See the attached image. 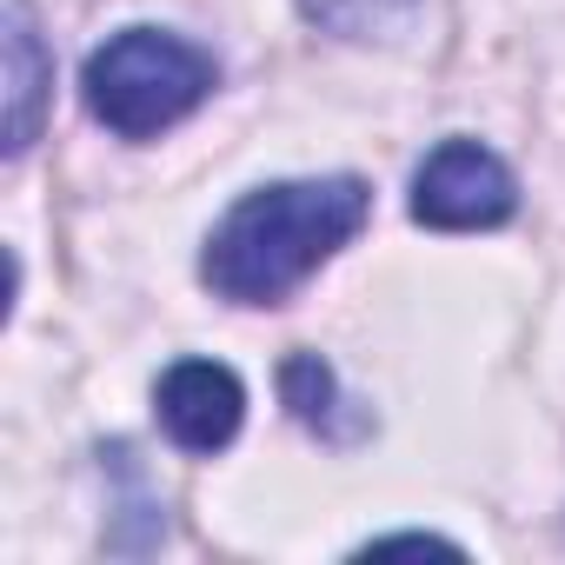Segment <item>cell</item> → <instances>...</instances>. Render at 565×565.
<instances>
[{
    "instance_id": "3",
    "label": "cell",
    "mask_w": 565,
    "mask_h": 565,
    "mask_svg": "<svg viewBox=\"0 0 565 565\" xmlns=\"http://www.w3.org/2000/svg\"><path fill=\"white\" fill-rule=\"evenodd\" d=\"M512 206H519V180L479 140H439L413 173V220L419 226L486 233V226H505Z\"/></svg>"
},
{
    "instance_id": "1",
    "label": "cell",
    "mask_w": 565,
    "mask_h": 565,
    "mask_svg": "<svg viewBox=\"0 0 565 565\" xmlns=\"http://www.w3.org/2000/svg\"><path fill=\"white\" fill-rule=\"evenodd\" d=\"M366 206H373V193L353 173L253 186L206 233L200 279L233 307H279L366 226Z\"/></svg>"
},
{
    "instance_id": "8",
    "label": "cell",
    "mask_w": 565,
    "mask_h": 565,
    "mask_svg": "<svg viewBox=\"0 0 565 565\" xmlns=\"http://www.w3.org/2000/svg\"><path fill=\"white\" fill-rule=\"evenodd\" d=\"M419 545L426 552H459L452 539H433V532H393V539H373L366 552H419Z\"/></svg>"
},
{
    "instance_id": "4",
    "label": "cell",
    "mask_w": 565,
    "mask_h": 565,
    "mask_svg": "<svg viewBox=\"0 0 565 565\" xmlns=\"http://www.w3.org/2000/svg\"><path fill=\"white\" fill-rule=\"evenodd\" d=\"M153 406L180 452H220V446H233V433L246 419V386L213 360H180L160 373Z\"/></svg>"
},
{
    "instance_id": "6",
    "label": "cell",
    "mask_w": 565,
    "mask_h": 565,
    "mask_svg": "<svg viewBox=\"0 0 565 565\" xmlns=\"http://www.w3.org/2000/svg\"><path fill=\"white\" fill-rule=\"evenodd\" d=\"M413 8L419 0H300V14L340 41H393L413 21Z\"/></svg>"
},
{
    "instance_id": "5",
    "label": "cell",
    "mask_w": 565,
    "mask_h": 565,
    "mask_svg": "<svg viewBox=\"0 0 565 565\" xmlns=\"http://www.w3.org/2000/svg\"><path fill=\"white\" fill-rule=\"evenodd\" d=\"M0 47H8V153H28L34 134H41L47 87H54V61L41 47L28 0H8V34H0Z\"/></svg>"
},
{
    "instance_id": "7",
    "label": "cell",
    "mask_w": 565,
    "mask_h": 565,
    "mask_svg": "<svg viewBox=\"0 0 565 565\" xmlns=\"http://www.w3.org/2000/svg\"><path fill=\"white\" fill-rule=\"evenodd\" d=\"M279 386H287V406L300 413V426L313 433H333V373L320 353H294L279 366Z\"/></svg>"
},
{
    "instance_id": "2",
    "label": "cell",
    "mask_w": 565,
    "mask_h": 565,
    "mask_svg": "<svg viewBox=\"0 0 565 565\" xmlns=\"http://www.w3.org/2000/svg\"><path fill=\"white\" fill-rule=\"evenodd\" d=\"M220 67L206 47L167 34V28H127L107 47H94L87 61V114L100 127H114L120 140H153L167 127H180L206 94H213Z\"/></svg>"
}]
</instances>
